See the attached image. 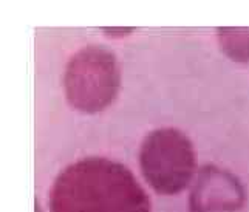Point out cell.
<instances>
[{
	"label": "cell",
	"mask_w": 249,
	"mask_h": 212,
	"mask_svg": "<svg viewBox=\"0 0 249 212\" xmlns=\"http://www.w3.org/2000/svg\"><path fill=\"white\" fill-rule=\"evenodd\" d=\"M51 212H150L149 195L128 169L104 157L67 166L50 192Z\"/></svg>",
	"instance_id": "6da1fadb"
},
{
	"label": "cell",
	"mask_w": 249,
	"mask_h": 212,
	"mask_svg": "<svg viewBox=\"0 0 249 212\" xmlns=\"http://www.w3.org/2000/svg\"><path fill=\"white\" fill-rule=\"evenodd\" d=\"M245 189L238 178L217 166H204L194 184L191 212H235L245 203Z\"/></svg>",
	"instance_id": "277c9868"
},
{
	"label": "cell",
	"mask_w": 249,
	"mask_h": 212,
	"mask_svg": "<svg viewBox=\"0 0 249 212\" xmlns=\"http://www.w3.org/2000/svg\"><path fill=\"white\" fill-rule=\"evenodd\" d=\"M121 87V71L115 53L91 44L76 52L64 71L67 101L82 113H99L115 101Z\"/></svg>",
	"instance_id": "7a4b0ae2"
},
{
	"label": "cell",
	"mask_w": 249,
	"mask_h": 212,
	"mask_svg": "<svg viewBox=\"0 0 249 212\" xmlns=\"http://www.w3.org/2000/svg\"><path fill=\"white\" fill-rule=\"evenodd\" d=\"M218 42L232 61L249 64V28H218Z\"/></svg>",
	"instance_id": "5b68a950"
},
{
	"label": "cell",
	"mask_w": 249,
	"mask_h": 212,
	"mask_svg": "<svg viewBox=\"0 0 249 212\" xmlns=\"http://www.w3.org/2000/svg\"><path fill=\"white\" fill-rule=\"evenodd\" d=\"M140 166L153 191L175 195L183 192L195 175V149L183 132L172 127L155 129L141 142Z\"/></svg>",
	"instance_id": "3957f363"
}]
</instances>
